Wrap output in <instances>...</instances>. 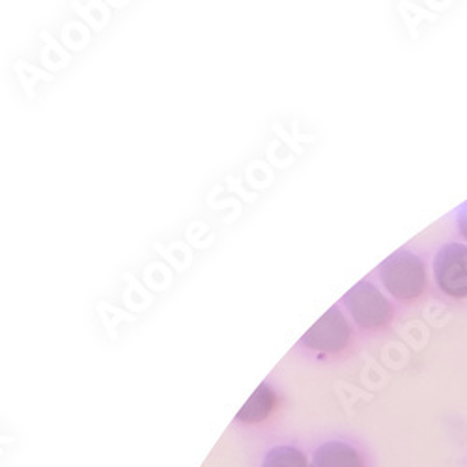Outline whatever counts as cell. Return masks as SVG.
Wrapping results in <instances>:
<instances>
[{
    "mask_svg": "<svg viewBox=\"0 0 467 467\" xmlns=\"http://www.w3.org/2000/svg\"><path fill=\"white\" fill-rule=\"evenodd\" d=\"M379 277L387 292L402 301L417 299L426 288V267L422 260L406 249L385 258L379 265Z\"/></svg>",
    "mask_w": 467,
    "mask_h": 467,
    "instance_id": "cell-1",
    "label": "cell"
},
{
    "mask_svg": "<svg viewBox=\"0 0 467 467\" xmlns=\"http://www.w3.org/2000/svg\"><path fill=\"white\" fill-rule=\"evenodd\" d=\"M352 318L367 329L381 327L393 318V306L387 297L370 283L361 281L342 297Z\"/></svg>",
    "mask_w": 467,
    "mask_h": 467,
    "instance_id": "cell-2",
    "label": "cell"
},
{
    "mask_svg": "<svg viewBox=\"0 0 467 467\" xmlns=\"http://www.w3.org/2000/svg\"><path fill=\"white\" fill-rule=\"evenodd\" d=\"M434 277L441 292L451 297H467V247L449 244L434 258Z\"/></svg>",
    "mask_w": 467,
    "mask_h": 467,
    "instance_id": "cell-3",
    "label": "cell"
},
{
    "mask_svg": "<svg viewBox=\"0 0 467 467\" xmlns=\"http://www.w3.org/2000/svg\"><path fill=\"white\" fill-rule=\"evenodd\" d=\"M349 338H352V329H349L348 320L344 318L338 306H331L327 313L303 335L301 342L310 349H317V352L337 354L349 344Z\"/></svg>",
    "mask_w": 467,
    "mask_h": 467,
    "instance_id": "cell-4",
    "label": "cell"
},
{
    "mask_svg": "<svg viewBox=\"0 0 467 467\" xmlns=\"http://www.w3.org/2000/svg\"><path fill=\"white\" fill-rule=\"evenodd\" d=\"M313 467H365V462L354 447L329 441L315 451Z\"/></svg>",
    "mask_w": 467,
    "mask_h": 467,
    "instance_id": "cell-5",
    "label": "cell"
},
{
    "mask_svg": "<svg viewBox=\"0 0 467 467\" xmlns=\"http://www.w3.org/2000/svg\"><path fill=\"white\" fill-rule=\"evenodd\" d=\"M275 406H277L275 391L267 383H262V385H258L253 397L245 402V406L238 411L236 420L245 422V424H258L274 413Z\"/></svg>",
    "mask_w": 467,
    "mask_h": 467,
    "instance_id": "cell-6",
    "label": "cell"
},
{
    "mask_svg": "<svg viewBox=\"0 0 467 467\" xmlns=\"http://www.w3.org/2000/svg\"><path fill=\"white\" fill-rule=\"evenodd\" d=\"M262 467H310V465L306 456L301 451L294 447H275L265 454Z\"/></svg>",
    "mask_w": 467,
    "mask_h": 467,
    "instance_id": "cell-7",
    "label": "cell"
},
{
    "mask_svg": "<svg viewBox=\"0 0 467 467\" xmlns=\"http://www.w3.org/2000/svg\"><path fill=\"white\" fill-rule=\"evenodd\" d=\"M458 228L462 232V236L467 240V202L458 212Z\"/></svg>",
    "mask_w": 467,
    "mask_h": 467,
    "instance_id": "cell-8",
    "label": "cell"
}]
</instances>
